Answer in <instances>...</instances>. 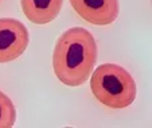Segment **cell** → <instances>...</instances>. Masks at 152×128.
I'll return each mask as SVG.
<instances>
[{"mask_svg":"<svg viewBox=\"0 0 152 128\" xmlns=\"http://www.w3.org/2000/svg\"><path fill=\"white\" fill-rule=\"evenodd\" d=\"M0 1H1V0H0Z\"/></svg>","mask_w":152,"mask_h":128,"instance_id":"cell-7","label":"cell"},{"mask_svg":"<svg viewBox=\"0 0 152 128\" xmlns=\"http://www.w3.org/2000/svg\"><path fill=\"white\" fill-rule=\"evenodd\" d=\"M73 10L85 22L94 26H108L118 16V0H69Z\"/></svg>","mask_w":152,"mask_h":128,"instance_id":"cell-4","label":"cell"},{"mask_svg":"<svg viewBox=\"0 0 152 128\" xmlns=\"http://www.w3.org/2000/svg\"><path fill=\"white\" fill-rule=\"evenodd\" d=\"M63 0H20L23 14L35 24H47L58 16Z\"/></svg>","mask_w":152,"mask_h":128,"instance_id":"cell-5","label":"cell"},{"mask_svg":"<svg viewBox=\"0 0 152 128\" xmlns=\"http://www.w3.org/2000/svg\"><path fill=\"white\" fill-rule=\"evenodd\" d=\"M16 120V109L7 94L0 90V128L14 127Z\"/></svg>","mask_w":152,"mask_h":128,"instance_id":"cell-6","label":"cell"},{"mask_svg":"<svg viewBox=\"0 0 152 128\" xmlns=\"http://www.w3.org/2000/svg\"><path fill=\"white\" fill-rule=\"evenodd\" d=\"M97 62V43L92 32L83 27H73L58 38L53 51V69L66 86L86 82Z\"/></svg>","mask_w":152,"mask_h":128,"instance_id":"cell-1","label":"cell"},{"mask_svg":"<svg viewBox=\"0 0 152 128\" xmlns=\"http://www.w3.org/2000/svg\"><path fill=\"white\" fill-rule=\"evenodd\" d=\"M30 42L27 27L14 18H0V63L19 58Z\"/></svg>","mask_w":152,"mask_h":128,"instance_id":"cell-3","label":"cell"},{"mask_svg":"<svg viewBox=\"0 0 152 128\" xmlns=\"http://www.w3.org/2000/svg\"><path fill=\"white\" fill-rule=\"evenodd\" d=\"M90 78L94 97L108 108H128L136 99L137 88L126 69L116 63H104L96 68Z\"/></svg>","mask_w":152,"mask_h":128,"instance_id":"cell-2","label":"cell"}]
</instances>
